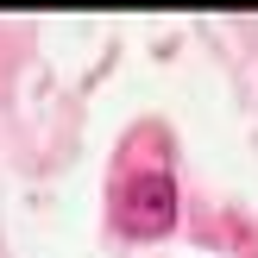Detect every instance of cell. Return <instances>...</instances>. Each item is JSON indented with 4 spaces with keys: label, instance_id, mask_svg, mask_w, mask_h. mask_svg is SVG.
I'll return each mask as SVG.
<instances>
[{
    "label": "cell",
    "instance_id": "1",
    "mask_svg": "<svg viewBox=\"0 0 258 258\" xmlns=\"http://www.w3.org/2000/svg\"><path fill=\"white\" fill-rule=\"evenodd\" d=\"M113 221H120V233H133V239H164L176 227V176L164 170V164L126 176L120 202H113Z\"/></svg>",
    "mask_w": 258,
    "mask_h": 258
}]
</instances>
